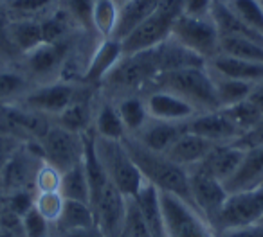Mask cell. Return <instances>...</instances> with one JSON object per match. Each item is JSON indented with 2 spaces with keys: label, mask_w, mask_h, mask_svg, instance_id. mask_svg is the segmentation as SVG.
Instances as JSON below:
<instances>
[{
  "label": "cell",
  "mask_w": 263,
  "mask_h": 237,
  "mask_svg": "<svg viewBox=\"0 0 263 237\" xmlns=\"http://www.w3.org/2000/svg\"><path fill=\"white\" fill-rule=\"evenodd\" d=\"M172 38L186 49L200 56L205 63L218 54L220 33L213 18H193V16L180 15L175 20L172 29Z\"/></svg>",
  "instance_id": "obj_10"
},
{
  "label": "cell",
  "mask_w": 263,
  "mask_h": 237,
  "mask_svg": "<svg viewBox=\"0 0 263 237\" xmlns=\"http://www.w3.org/2000/svg\"><path fill=\"white\" fill-rule=\"evenodd\" d=\"M34 87L26 72L18 67H0V104L16 102Z\"/></svg>",
  "instance_id": "obj_30"
},
{
  "label": "cell",
  "mask_w": 263,
  "mask_h": 237,
  "mask_svg": "<svg viewBox=\"0 0 263 237\" xmlns=\"http://www.w3.org/2000/svg\"><path fill=\"white\" fill-rule=\"evenodd\" d=\"M182 4L184 0H161L154 15L148 16L126 38L121 40L124 56L150 51L168 40L172 36L173 24L182 15Z\"/></svg>",
  "instance_id": "obj_5"
},
{
  "label": "cell",
  "mask_w": 263,
  "mask_h": 237,
  "mask_svg": "<svg viewBox=\"0 0 263 237\" xmlns=\"http://www.w3.org/2000/svg\"><path fill=\"white\" fill-rule=\"evenodd\" d=\"M114 2H117V4L121 6V4H123V2H126V0H114Z\"/></svg>",
  "instance_id": "obj_53"
},
{
  "label": "cell",
  "mask_w": 263,
  "mask_h": 237,
  "mask_svg": "<svg viewBox=\"0 0 263 237\" xmlns=\"http://www.w3.org/2000/svg\"><path fill=\"white\" fill-rule=\"evenodd\" d=\"M261 223H263V221H261Z\"/></svg>",
  "instance_id": "obj_55"
},
{
  "label": "cell",
  "mask_w": 263,
  "mask_h": 237,
  "mask_svg": "<svg viewBox=\"0 0 263 237\" xmlns=\"http://www.w3.org/2000/svg\"><path fill=\"white\" fill-rule=\"evenodd\" d=\"M56 0H6L4 13L9 20L18 18H42L52 11Z\"/></svg>",
  "instance_id": "obj_35"
},
{
  "label": "cell",
  "mask_w": 263,
  "mask_h": 237,
  "mask_svg": "<svg viewBox=\"0 0 263 237\" xmlns=\"http://www.w3.org/2000/svg\"><path fill=\"white\" fill-rule=\"evenodd\" d=\"M34 194L36 192L33 189H27L8 194V196H2L0 198V208H6V210L22 218L24 214H27L34 207Z\"/></svg>",
  "instance_id": "obj_43"
},
{
  "label": "cell",
  "mask_w": 263,
  "mask_h": 237,
  "mask_svg": "<svg viewBox=\"0 0 263 237\" xmlns=\"http://www.w3.org/2000/svg\"><path fill=\"white\" fill-rule=\"evenodd\" d=\"M22 144H24L22 140L16 139V137L0 132V171H2V167L8 164V160L16 153V149Z\"/></svg>",
  "instance_id": "obj_48"
},
{
  "label": "cell",
  "mask_w": 263,
  "mask_h": 237,
  "mask_svg": "<svg viewBox=\"0 0 263 237\" xmlns=\"http://www.w3.org/2000/svg\"><path fill=\"white\" fill-rule=\"evenodd\" d=\"M263 221V185L251 190L231 192L216 216L215 230L236 228V226L256 225Z\"/></svg>",
  "instance_id": "obj_12"
},
{
  "label": "cell",
  "mask_w": 263,
  "mask_h": 237,
  "mask_svg": "<svg viewBox=\"0 0 263 237\" xmlns=\"http://www.w3.org/2000/svg\"><path fill=\"white\" fill-rule=\"evenodd\" d=\"M231 11L252 31L263 34V6L259 0H226Z\"/></svg>",
  "instance_id": "obj_36"
},
{
  "label": "cell",
  "mask_w": 263,
  "mask_h": 237,
  "mask_svg": "<svg viewBox=\"0 0 263 237\" xmlns=\"http://www.w3.org/2000/svg\"><path fill=\"white\" fill-rule=\"evenodd\" d=\"M62 8L70 16L78 29L85 33H92V9H94V0H62Z\"/></svg>",
  "instance_id": "obj_39"
},
{
  "label": "cell",
  "mask_w": 263,
  "mask_h": 237,
  "mask_svg": "<svg viewBox=\"0 0 263 237\" xmlns=\"http://www.w3.org/2000/svg\"><path fill=\"white\" fill-rule=\"evenodd\" d=\"M94 147L110 182L126 198L136 196L144 187L146 180L141 175L136 162L132 160L124 144L121 140L101 139L94 133Z\"/></svg>",
  "instance_id": "obj_4"
},
{
  "label": "cell",
  "mask_w": 263,
  "mask_h": 237,
  "mask_svg": "<svg viewBox=\"0 0 263 237\" xmlns=\"http://www.w3.org/2000/svg\"><path fill=\"white\" fill-rule=\"evenodd\" d=\"M119 20V4L114 0H94V9H92V29L94 34L103 38H114Z\"/></svg>",
  "instance_id": "obj_33"
},
{
  "label": "cell",
  "mask_w": 263,
  "mask_h": 237,
  "mask_svg": "<svg viewBox=\"0 0 263 237\" xmlns=\"http://www.w3.org/2000/svg\"><path fill=\"white\" fill-rule=\"evenodd\" d=\"M22 225L27 237H52V225L34 207L22 216Z\"/></svg>",
  "instance_id": "obj_44"
},
{
  "label": "cell",
  "mask_w": 263,
  "mask_h": 237,
  "mask_svg": "<svg viewBox=\"0 0 263 237\" xmlns=\"http://www.w3.org/2000/svg\"><path fill=\"white\" fill-rule=\"evenodd\" d=\"M22 54L15 47L9 34V18L4 11H0V61L6 67H18Z\"/></svg>",
  "instance_id": "obj_41"
},
{
  "label": "cell",
  "mask_w": 263,
  "mask_h": 237,
  "mask_svg": "<svg viewBox=\"0 0 263 237\" xmlns=\"http://www.w3.org/2000/svg\"><path fill=\"white\" fill-rule=\"evenodd\" d=\"M220 110L226 112V115L229 117L231 122L236 126L240 135L247 132L249 128H252V126L263 117L261 112H259L249 99H245V101L238 102V104H234V106H229V108H220Z\"/></svg>",
  "instance_id": "obj_37"
},
{
  "label": "cell",
  "mask_w": 263,
  "mask_h": 237,
  "mask_svg": "<svg viewBox=\"0 0 263 237\" xmlns=\"http://www.w3.org/2000/svg\"><path fill=\"white\" fill-rule=\"evenodd\" d=\"M87 88L90 87L67 79H54V81H49V83L34 84L16 102H20V104L29 110H34L38 113H44L49 119H54L70 102L76 101Z\"/></svg>",
  "instance_id": "obj_7"
},
{
  "label": "cell",
  "mask_w": 263,
  "mask_h": 237,
  "mask_svg": "<svg viewBox=\"0 0 263 237\" xmlns=\"http://www.w3.org/2000/svg\"><path fill=\"white\" fill-rule=\"evenodd\" d=\"M90 90V88H88ZM88 90H85L76 101H72L60 115H56L52 119V122H56L62 128L69 130L74 133H87L88 130H92V119H94V106L96 99L88 94Z\"/></svg>",
  "instance_id": "obj_24"
},
{
  "label": "cell",
  "mask_w": 263,
  "mask_h": 237,
  "mask_svg": "<svg viewBox=\"0 0 263 237\" xmlns=\"http://www.w3.org/2000/svg\"><path fill=\"white\" fill-rule=\"evenodd\" d=\"M70 52H72V38L54 44H42L40 47L22 56L18 69H22L34 84L49 83L62 77V70Z\"/></svg>",
  "instance_id": "obj_9"
},
{
  "label": "cell",
  "mask_w": 263,
  "mask_h": 237,
  "mask_svg": "<svg viewBox=\"0 0 263 237\" xmlns=\"http://www.w3.org/2000/svg\"><path fill=\"white\" fill-rule=\"evenodd\" d=\"M154 61L157 65L159 74L172 72V70H180V69H190V67H204L208 63L197 56L195 52H191L190 49H186L182 44L170 36L168 40H164L161 45L150 49Z\"/></svg>",
  "instance_id": "obj_18"
},
{
  "label": "cell",
  "mask_w": 263,
  "mask_h": 237,
  "mask_svg": "<svg viewBox=\"0 0 263 237\" xmlns=\"http://www.w3.org/2000/svg\"><path fill=\"white\" fill-rule=\"evenodd\" d=\"M218 54L233 56V58H240L245 59V61L263 63V41L243 36L220 34Z\"/></svg>",
  "instance_id": "obj_32"
},
{
  "label": "cell",
  "mask_w": 263,
  "mask_h": 237,
  "mask_svg": "<svg viewBox=\"0 0 263 237\" xmlns=\"http://www.w3.org/2000/svg\"><path fill=\"white\" fill-rule=\"evenodd\" d=\"M63 173L49 162H44L34 176V192H60Z\"/></svg>",
  "instance_id": "obj_42"
},
{
  "label": "cell",
  "mask_w": 263,
  "mask_h": 237,
  "mask_svg": "<svg viewBox=\"0 0 263 237\" xmlns=\"http://www.w3.org/2000/svg\"><path fill=\"white\" fill-rule=\"evenodd\" d=\"M121 142L124 144L132 160L136 162L141 175L144 176V180L150 185H154L161 192L175 194V196L182 198L184 201L191 203L187 169L177 165L164 153H157V151L148 149L136 137L126 135Z\"/></svg>",
  "instance_id": "obj_1"
},
{
  "label": "cell",
  "mask_w": 263,
  "mask_h": 237,
  "mask_svg": "<svg viewBox=\"0 0 263 237\" xmlns=\"http://www.w3.org/2000/svg\"><path fill=\"white\" fill-rule=\"evenodd\" d=\"M0 237H27L24 232L22 218L0 208Z\"/></svg>",
  "instance_id": "obj_45"
},
{
  "label": "cell",
  "mask_w": 263,
  "mask_h": 237,
  "mask_svg": "<svg viewBox=\"0 0 263 237\" xmlns=\"http://www.w3.org/2000/svg\"><path fill=\"white\" fill-rule=\"evenodd\" d=\"M85 135V133H83ZM80 133L69 132L62 128L56 122H52L51 128L40 140L42 155L44 160L58 167L62 173L72 169L74 165L83 162V149H85V139Z\"/></svg>",
  "instance_id": "obj_11"
},
{
  "label": "cell",
  "mask_w": 263,
  "mask_h": 237,
  "mask_svg": "<svg viewBox=\"0 0 263 237\" xmlns=\"http://www.w3.org/2000/svg\"><path fill=\"white\" fill-rule=\"evenodd\" d=\"M243 153L245 149L238 147L233 142L215 144L211 147V151L205 155L204 160L198 164V167L204 169L211 176H215L222 183H226L233 176V173L238 169L241 158H243Z\"/></svg>",
  "instance_id": "obj_19"
},
{
  "label": "cell",
  "mask_w": 263,
  "mask_h": 237,
  "mask_svg": "<svg viewBox=\"0 0 263 237\" xmlns=\"http://www.w3.org/2000/svg\"><path fill=\"white\" fill-rule=\"evenodd\" d=\"M223 185L229 194L240 192V190H251L263 185V147L245 149L238 169Z\"/></svg>",
  "instance_id": "obj_20"
},
{
  "label": "cell",
  "mask_w": 263,
  "mask_h": 237,
  "mask_svg": "<svg viewBox=\"0 0 263 237\" xmlns=\"http://www.w3.org/2000/svg\"><path fill=\"white\" fill-rule=\"evenodd\" d=\"M4 6H6V0H0V11H4Z\"/></svg>",
  "instance_id": "obj_52"
},
{
  "label": "cell",
  "mask_w": 263,
  "mask_h": 237,
  "mask_svg": "<svg viewBox=\"0 0 263 237\" xmlns=\"http://www.w3.org/2000/svg\"><path fill=\"white\" fill-rule=\"evenodd\" d=\"M65 205V198L62 192H36L34 194V208L47 219L51 225H54L60 219Z\"/></svg>",
  "instance_id": "obj_40"
},
{
  "label": "cell",
  "mask_w": 263,
  "mask_h": 237,
  "mask_svg": "<svg viewBox=\"0 0 263 237\" xmlns=\"http://www.w3.org/2000/svg\"><path fill=\"white\" fill-rule=\"evenodd\" d=\"M208 67L220 76L247 81V83L252 84L263 81V63L245 61V59L233 58V56L216 54L215 58L208 61Z\"/></svg>",
  "instance_id": "obj_25"
},
{
  "label": "cell",
  "mask_w": 263,
  "mask_h": 237,
  "mask_svg": "<svg viewBox=\"0 0 263 237\" xmlns=\"http://www.w3.org/2000/svg\"><path fill=\"white\" fill-rule=\"evenodd\" d=\"M148 88H164L173 92L190 102L197 110V113L220 110L215 94V83L208 65L159 74Z\"/></svg>",
  "instance_id": "obj_2"
},
{
  "label": "cell",
  "mask_w": 263,
  "mask_h": 237,
  "mask_svg": "<svg viewBox=\"0 0 263 237\" xmlns=\"http://www.w3.org/2000/svg\"><path fill=\"white\" fill-rule=\"evenodd\" d=\"M94 225H96V219L90 205L83 203V201L65 200L62 216L52 225V237L58 235V233L69 232V230L87 228V226H94Z\"/></svg>",
  "instance_id": "obj_29"
},
{
  "label": "cell",
  "mask_w": 263,
  "mask_h": 237,
  "mask_svg": "<svg viewBox=\"0 0 263 237\" xmlns=\"http://www.w3.org/2000/svg\"><path fill=\"white\" fill-rule=\"evenodd\" d=\"M247 99L259 110V112H261V115H263V81H259V83H256L254 87H252V90Z\"/></svg>",
  "instance_id": "obj_51"
},
{
  "label": "cell",
  "mask_w": 263,
  "mask_h": 237,
  "mask_svg": "<svg viewBox=\"0 0 263 237\" xmlns=\"http://www.w3.org/2000/svg\"><path fill=\"white\" fill-rule=\"evenodd\" d=\"M233 144H236L241 149H254V147H263V117L256 122L252 128H249L245 133H241Z\"/></svg>",
  "instance_id": "obj_46"
},
{
  "label": "cell",
  "mask_w": 263,
  "mask_h": 237,
  "mask_svg": "<svg viewBox=\"0 0 263 237\" xmlns=\"http://www.w3.org/2000/svg\"><path fill=\"white\" fill-rule=\"evenodd\" d=\"M143 95L150 119H155V121L187 122L191 117L197 115V110L190 102L164 88H148Z\"/></svg>",
  "instance_id": "obj_16"
},
{
  "label": "cell",
  "mask_w": 263,
  "mask_h": 237,
  "mask_svg": "<svg viewBox=\"0 0 263 237\" xmlns=\"http://www.w3.org/2000/svg\"><path fill=\"white\" fill-rule=\"evenodd\" d=\"M44 162L40 144L24 142L0 171V198L33 189L34 176Z\"/></svg>",
  "instance_id": "obj_8"
},
{
  "label": "cell",
  "mask_w": 263,
  "mask_h": 237,
  "mask_svg": "<svg viewBox=\"0 0 263 237\" xmlns=\"http://www.w3.org/2000/svg\"><path fill=\"white\" fill-rule=\"evenodd\" d=\"M121 237H152L150 226H148L146 219H144L143 212L134 198H128Z\"/></svg>",
  "instance_id": "obj_38"
},
{
  "label": "cell",
  "mask_w": 263,
  "mask_h": 237,
  "mask_svg": "<svg viewBox=\"0 0 263 237\" xmlns=\"http://www.w3.org/2000/svg\"><path fill=\"white\" fill-rule=\"evenodd\" d=\"M216 237H263V223L216 230Z\"/></svg>",
  "instance_id": "obj_49"
},
{
  "label": "cell",
  "mask_w": 263,
  "mask_h": 237,
  "mask_svg": "<svg viewBox=\"0 0 263 237\" xmlns=\"http://www.w3.org/2000/svg\"><path fill=\"white\" fill-rule=\"evenodd\" d=\"M213 146H215L213 142L195 135V133H191L190 130H187L184 135H180L179 139L173 142V146L170 147L164 155L172 162H175L177 165H180V167L191 169L204 160L205 155L211 151Z\"/></svg>",
  "instance_id": "obj_23"
},
{
  "label": "cell",
  "mask_w": 263,
  "mask_h": 237,
  "mask_svg": "<svg viewBox=\"0 0 263 237\" xmlns=\"http://www.w3.org/2000/svg\"><path fill=\"white\" fill-rule=\"evenodd\" d=\"M0 67H6V65H4V63H2V61H0Z\"/></svg>",
  "instance_id": "obj_54"
},
{
  "label": "cell",
  "mask_w": 263,
  "mask_h": 237,
  "mask_svg": "<svg viewBox=\"0 0 263 237\" xmlns=\"http://www.w3.org/2000/svg\"><path fill=\"white\" fill-rule=\"evenodd\" d=\"M54 237H105L103 232L98 226H87V228H78V230H69V232L58 233Z\"/></svg>",
  "instance_id": "obj_50"
},
{
  "label": "cell",
  "mask_w": 263,
  "mask_h": 237,
  "mask_svg": "<svg viewBox=\"0 0 263 237\" xmlns=\"http://www.w3.org/2000/svg\"><path fill=\"white\" fill-rule=\"evenodd\" d=\"M187 122H166L150 119L146 126L134 137L141 144H144L148 149L157 151V153H166L173 146V142L187 132Z\"/></svg>",
  "instance_id": "obj_21"
},
{
  "label": "cell",
  "mask_w": 263,
  "mask_h": 237,
  "mask_svg": "<svg viewBox=\"0 0 263 237\" xmlns=\"http://www.w3.org/2000/svg\"><path fill=\"white\" fill-rule=\"evenodd\" d=\"M92 130L98 137L108 140H123L128 135L114 99L103 95L101 92H99V97L96 99Z\"/></svg>",
  "instance_id": "obj_22"
},
{
  "label": "cell",
  "mask_w": 263,
  "mask_h": 237,
  "mask_svg": "<svg viewBox=\"0 0 263 237\" xmlns=\"http://www.w3.org/2000/svg\"><path fill=\"white\" fill-rule=\"evenodd\" d=\"M128 198L108 182L103 190L90 201L94 212L96 226L103 232L105 237H121L124 216H126Z\"/></svg>",
  "instance_id": "obj_14"
},
{
  "label": "cell",
  "mask_w": 263,
  "mask_h": 237,
  "mask_svg": "<svg viewBox=\"0 0 263 237\" xmlns=\"http://www.w3.org/2000/svg\"><path fill=\"white\" fill-rule=\"evenodd\" d=\"M187 178H190L191 203L213 225L229 196L226 185L198 165L187 169Z\"/></svg>",
  "instance_id": "obj_13"
},
{
  "label": "cell",
  "mask_w": 263,
  "mask_h": 237,
  "mask_svg": "<svg viewBox=\"0 0 263 237\" xmlns=\"http://www.w3.org/2000/svg\"><path fill=\"white\" fill-rule=\"evenodd\" d=\"M187 130L213 144L234 142L240 137V132L231 122V119L226 115L223 110H211V112L197 113L187 122Z\"/></svg>",
  "instance_id": "obj_17"
},
{
  "label": "cell",
  "mask_w": 263,
  "mask_h": 237,
  "mask_svg": "<svg viewBox=\"0 0 263 237\" xmlns=\"http://www.w3.org/2000/svg\"><path fill=\"white\" fill-rule=\"evenodd\" d=\"M114 102H116L117 112H119V117L128 135H137L150 121V113H148V106L143 94L119 95L114 99Z\"/></svg>",
  "instance_id": "obj_27"
},
{
  "label": "cell",
  "mask_w": 263,
  "mask_h": 237,
  "mask_svg": "<svg viewBox=\"0 0 263 237\" xmlns=\"http://www.w3.org/2000/svg\"><path fill=\"white\" fill-rule=\"evenodd\" d=\"M215 0H184L182 15L193 18H209Z\"/></svg>",
  "instance_id": "obj_47"
},
{
  "label": "cell",
  "mask_w": 263,
  "mask_h": 237,
  "mask_svg": "<svg viewBox=\"0 0 263 237\" xmlns=\"http://www.w3.org/2000/svg\"><path fill=\"white\" fill-rule=\"evenodd\" d=\"M157 76L159 70L150 51L128 54L123 56L116 69L105 77L99 90L110 99L126 94H144Z\"/></svg>",
  "instance_id": "obj_3"
},
{
  "label": "cell",
  "mask_w": 263,
  "mask_h": 237,
  "mask_svg": "<svg viewBox=\"0 0 263 237\" xmlns=\"http://www.w3.org/2000/svg\"><path fill=\"white\" fill-rule=\"evenodd\" d=\"M159 4H161V0H126L123 2L119 6V20H117L114 38L116 40L126 38L139 24H143L148 16L154 15Z\"/></svg>",
  "instance_id": "obj_26"
},
{
  "label": "cell",
  "mask_w": 263,
  "mask_h": 237,
  "mask_svg": "<svg viewBox=\"0 0 263 237\" xmlns=\"http://www.w3.org/2000/svg\"><path fill=\"white\" fill-rule=\"evenodd\" d=\"M161 212L166 237H216L213 225L193 207L175 194L161 192Z\"/></svg>",
  "instance_id": "obj_6"
},
{
  "label": "cell",
  "mask_w": 263,
  "mask_h": 237,
  "mask_svg": "<svg viewBox=\"0 0 263 237\" xmlns=\"http://www.w3.org/2000/svg\"><path fill=\"white\" fill-rule=\"evenodd\" d=\"M124 56L123 44L116 38H103L96 41V47L90 51L87 65L81 74V84L90 88H99L105 77L116 69V65Z\"/></svg>",
  "instance_id": "obj_15"
},
{
  "label": "cell",
  "mask_w": 263,
  "mask_h": 237,
  "mask_svg": "<svg viewBox=\"0 0 263 237\" xmlns=\"http://www.w3.org/2000/svg\"><path fill=\"white\" fill-rule=\"evenodd\" d=\"M9 34H11L13 44L22 56L45 44L44 27H42L40 18L9 20Z\"/></svg>",
  "instance_id": "obj_28"
},
{
  "label": "cell",
  "mask_w": 263,
  "mask_h": 237,
  "mask_svg": "<svg viewBox=\"0 0 263 237\" xmlns=\"http://www.w3.org/2000/svg\"><path fill=\"white\" fill-rule=\"evenodd\" d=\"M60 192L65 200L83 201V203L90 205V183H88L83 162L63 173Z\"/></svg>",
  "instance_id": "obj_34"
},
{
  "label": "cell",
  "mask_w": 263,
  "mask_h": 237,
  "mask_svg": "<svg viewBox=\"0 0 263 237\" xmlns=\"http://www.w3.org/2000/svg\"><path fill=\"white\" fill-rule=\"evenodd\" d=\"M209 72H211V76H213L216 101H218L220 108H229V106H234V104H238V102L245 101V99L249 97V94H251L252 87H254V84L247 83V81L220 76V74L213 72L211 69H209Z\"/></svg>",
  "instance_id": "obj_31"
}]
</instances>
